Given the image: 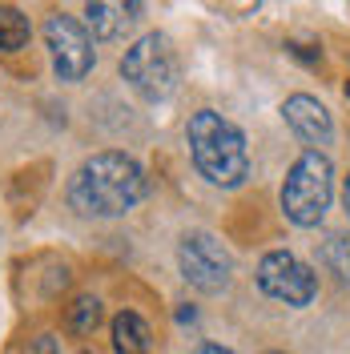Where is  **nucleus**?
Returning <instances> with one entry per match:
<instances>
[{"instance_id": "f8f14e48", "label": "nucleus", "mask_w": 350, "mask_h": 354, "mask_svg": "<svg viewBox=\"0 0 350 354\" xmlns=\"http://www.w3.org/2000/svg\"><path fill=\"white\" fill-rule=\"evenodd\" d=\"M101 322V302L93 294H81L73 306H68V330L73 334H93Z\"/></svg>"}, {"instance_id": "6e6552de", "label": "nucleus", "mask_w": 350, "mask_h": 354, "mask_svg": "<svg viewBox=\"0 0 350 354\" xmlns=\"http://www.w3.org/2000/svg\"><path fill=\"white\" fill-rule=\"evenodd\" d=\"M282 117H286V125L294 129V137L306 145L310 153H322L330 141H334V121H330L326 105H322L318 97H310V93H294V97H286Z\"/></svg>"}, {"instance_id": "20e7f679", "label": "nucleus", "mask_w": 350, "mask_h": 354, "mask_svg": "<svg viewBox=\"0 0 350 354\" xmlns=\"http://www.w3.org/2000/svg\"><path fill=\"white\" fill-rule=\"evenodd\" d=\"M121 77L129 81L133 93H141L145 101H169L177 93V53L169 37L161 32H145L141 41H133L121 57Z\"/></svg>"}, {"instance_id": "ddd939ff", "label": "nucleus", "mask_w": 350, "mask_h": 354, "mask_svg": "<svg viewBox=\"0 0 350 354\" xmlns=\"http://www.w3.org/2000/svg\"><path fill=\"white\" fill-rule=\"evenodd\" d=\"M326 258L334 262V270H338L342 278H350V242H347V238H330Z\"/></svg>"}, {"instance_id": "6ab92c4d", "label": "nucleus", "mask_w": 350, "mask_h": 354, "mask_svg": "<svg viewBox=\"0 0 350 354\" xmlns=\"http://www.w3.org/2000/svg\"><path fill=\"white\" fill-rule=\"evenodd\" d=\"M347 97H350V81H347Z\"/></svg>"}, {"instance_id": "f257e3e1", "label": "nucleus", "mask_w": 350, "mask_h": 354, "mask_svg": "<svg viewBox=\"0 0 350 354\" xmlns=\"http://www.w3.org/2000/svg\"><path fill=\"white\" fill-rule=\"evenodd\" d=\"M145 198V169L129 153H93L68 177V201L85 218H121Z\"/></svg>"}, {"instance_id": "1a4fd4ad", "label": "nucleus", "mask_w": 350, "mask_h": 354, "mask_svg": "<svg viewBox=\"0 0 350 354\" xmlns=\"http://www.w3.org/2000/svg\"><path fill=\"white\" fill-rule=\"evenodd\" d=\"M137 12H141V4H109V0H97V4L85 8L89 28H93L97 41H117V37H125L129 24L137 21Z\"/></svg>"}, {"instance_id": "f03ea898", "label": "nucleus", "mask_w": 350, "mask_h": 354, "mask_svg": "<svg viewBox=\"0 0 350 354\" xmlns=\"http://www.w3.org/2000/svg\"><path fill=\"white\" fill-rule=\"evenodd\" d=\"M190 157H194L197 174L218 189H238L250 174V153H246V137L234 121H225L214 109H197L185 125Z\"/></svg>"}, {"instance_id": "f3484780", "label": "nucleus", "mask_w": 350, "mask_h": 354, "mask_svg": "<svg viewBox=\"0 0 350 354\" xmlns=\"http://www.w3.org/2000/svg\"><path fill=\"white\" fill-rule=\"evenodd\" d=\"M342 198H347V214H350V177H347V194Z\"/></svg>"}, {"instance_id": "7ed1b4c3", "label": "nucleus", "mask_w": 350, "mask_h": 354, "mask_svg": "<svg viewBox=\"0 0 350 354\" xmlns=\"http://www.w3.org/2000/svg\"><path fill=\"white\" fill-rule=\"evenodd\" d=\"M330 198H334V165L326 153H302L282 181V214L294 225H318L326 218Z\"/></svg>"}, {"instance_id": "9d476101", "label": "nucleus", "mask_w": 350, "mask_h": 354, "mask_svg": "<svg viewBox=\"0 0 350 354\" xmlns=\"http://www.w3.org/2000/svg\"><path fill=\"white\" fill-rule=\"evenodd\" d=\"M149 322L133 310H121L113 318V351L117 354H149Z\"/></svg>"}, {"instance_id": "a211bd4d", "label": "nucleus", "mask_w": 350, "mask_h": 354, "mask_svg": "<svg viewBox=\"0 0 350 354\" xmlns=\"http://www.w3.org/2000/svg\"><path fill=\"white\" fill-rule=\"evenodd\" d=\"M266 354H282V351H266Z\"/></svg>"}, {"instance_id": "aec40b11", "label": "nucleus", "mask_w": 350, "mask_h": 354, "mask_svg": "<svg viewBox=\"0 0 350 354\" xmlns=\"http://www.w3.org/2000/svg\"><path fill=\"white\" fill-rule=\"evenodd\" d=\"M85 354H93V351H85Z\"/></svg>"}, {"instance_id": "423d86ee", "label": "nucleus", "mask_w": 350, "mask_h": 354, "mask_svg": "<svg viewBox=\"0 0 350 354\" xmlns=\"http://www.w3.org/2000/svg\"><path fill=\"white\" fill-rule=\"evenodd\" d=\"M258 286L266 298L286 302V306H310L318 298V274L290 250H270L258 262Z\"/></svg>"}, {"instance_id": "9b49d317", "label": "nucleus", "mask_w": 350, "mask_h": 354, "mask_svg": "<svg viewBox=\"0 0 350 354\" xmlns=\"http://www.w3.org/2000/svg\"><path fill=\"white\" fill-rule=\"evenodd\" d=\"M33 37L28 28V17L12 4H0V53H21L24 44Z\"/></svg>"}, {"instance_id": "0eeeda50", "label": "nucleus", "mask_w": 350, "mask_h": 354, "mask_svg": "<svg viewBox=\"0 0 350 354\" xmlns=\"http://www.w3.org/2000/svg\"><path fill=\"white\" fill-rule=\"evenodd\" d=\"M44 48L53 57V68L61 81H85L89 68H93V37L89 28L77 17H65V12H53L44 21Z\"/></svg>"}, {"instance_id": "39448f33", "label": "nucleus", "mask_w": 350, "mask_h": 354, "mask_svg": "<svg viewBox=\"0 0 350 354\" xmlns=\"http://www.w3.org/2000/svg\"><path fill=\"white\" fill-rule=\"evenodd\" d=\"M177 266H181V278L190 286H197L201 294H221L230 286V274H234L225 245L205 230H194L177 242Z\"/></svg>"}, {"instance_id": "4468645a", "label": "nucleus", "mask_w": 350, "mask_h": 354, "mask_svg": "<svg viewBox=\"0 0 350 354\" xmlns=\"http://www.w3.org/2000/svg\"><path fill=\"white\" fill-rule=\"evenodd\" d=\"M33 354H61V346H57V338H53V334H44V338H37Z\"/></svg>"}, {"instance_id": "2eb2a0df", "label": "nucleus", "mask_w": 350, "mask_h": 354, "mask_svg": "<svg viewBox=\"0 0 350 354\" xmlns=\"http://www.w3.org/2000/svg\"><path fill=\"white\" fill-rule=\"evenodd\" d=\"M294 57H302V61H310V65L318 61V53H314V48H306V44H294Z\"/></svg>"}, {"instance_id": "dca6fc26", "label": "nucleus", "mask_w": 350, "mask_h": 354, "mask_svg": "<svg viewBox=\"0 0 350 354\" xmlns=\"http://www.w3.org/2000/svg\"><path fill=\"white\" fill-rule=\"evenodd\" d=\"M194 354H234V351H225V346H218V342H205V346H197Z\"/></svg>"}]
</instances>
